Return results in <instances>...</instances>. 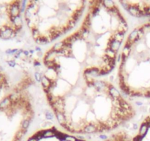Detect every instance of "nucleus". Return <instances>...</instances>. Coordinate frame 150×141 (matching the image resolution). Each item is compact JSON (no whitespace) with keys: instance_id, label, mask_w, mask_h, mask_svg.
Here are the masks:
<instances>
[{"instance_id":"obj_1","label":"nucleus","mask_w":150,"mask_h":141,"mask_svg":"<svg viewBox=\"0 0 150 141\" xmlns=\"http://www.w3.org/2000/svg\"><path fill=\"white\" fill-rule=\"evenodd\" d=\"M18 34L15 31L14 27H12L8 25H2L0 27V38L4 40H9L16 37Z\"/></svg>"},{"instance_id":"obj_2","label":"nucleus","mask_w":150,"mask_h":141,"mask_svg":"<svg viewBox=\"0 0 150 141\" xmlns=\"http://www.w3.org/2000/svg\"><path fill=\"white\" fill-rule=\"evenodd\" d=\"M21 1H13L12 2L8 8L9 17H16L21 15Z\"/></svg>"},{"instance_id":"obj_3","label":"nucleus","mask_w":150,"mask_h":141,"mask_svg":"<svg viewBox=\"0 0 150 141\" xmlns=\"http://www.w3.org/2000/svg\"><path fill=\"white\" fill-rule=\"evenodd\" d=\"M108 94L111 97V99H119L120 97H121V93L112 86L111 83H108Z\"/></svg>"},{"instance_id":"obj_4","label":"nucleus","mask_w":150,"mask_h":141,"mask_svg":"<svg viewBox=\"0 0 150 141\" xmlns=\"http://www.w3.org/2000/svg\"><path fill=\"white\" fill-rule=\"evenodd\" d=\"M121 42L117 40L114 35L111 37L110 42L108 43V47H110L114 52H117L118 51L119 48L121 47Z\"/></svg>"},{"instance_id":"obj_5","label":"nucleus","mask_w":150,"mask_h":141,"mask_svg":"<svg viewBox=\"0 0 150 141\" xmlns=\"http://www.w3.org/2000/svg\"><path fill=\"white\" fill-rule=\"evenodd\" d=\"M83 134H92L98 132V128L94 123L85 124L82 129Z\"/></svg>"},{"instance_id":"obj_6","label":"nucleus","mask_w":150,"mask_h":141,"mask_svg":"<svg viewBox=\"0 0 150 141\" xmlns=\"http://www.w3.org/2000/svg\"><path fill=\"white\" fill-rule=\"evenodd\" d=\"M13 106V103L10 101V98L7 96H6L5 98H4L1 102H0V109L1 110H4V109H11Z\"/></svg>"},{"instance_id":"obj_7","label":"nucleus","mask_w":150,"mask_h":141,"mask_svg":"<svg viewBox=\"0 0 150 141\" xmlns=\"http://www.w3.org/2000/svg\"><path fill=\"white\" fill-rule=\"evenodd\" d=\"M55 116H56V118L58 123L60 124L61 126L68 123L69 119L66 117V115H64V112H55Z\"/></svg>"},{"instance_id":"obj_8","label":"nucleus","mask_w":150,"mask_h":141,"mask_svg":"<svg viewBox=\"0 0 150 141\" xmlns=\"http://www.w3.org/2000/svg\"><path fill=\"white\" fill-rule=\"evenodd\" d=\"M56 57H57V52L50 49L49 52L46 53L43 60L44 61H55Z\"/></svg>"},{"instance_id":"obj_9","label":"nucleus","mask_w":150,"mask_h":141,"mask_svg":"<svg viewBox=\"0 0 150 141\" xmlns=\"http://www.w3.org/2000/svg\"><path fill=\"white\" fill-rule=\"evenodd\" d=\"M57 131L55 128L43 130V138H49L52 137H56Z\"/></svg>"},{"instance_id":"obj_10","label":"nucleus","mask_w":150,"mask_h":141,"mask_svg":"<svg viewBox=\"0 0 150 141\" xmlns=\"http://www.w3.org/2000/svg\"><path fill=\"white\" fill-rule=\"evenodd\" d=\"M40 83H41V85H42L44 90H47L50 88V86L52 85V80L49 78H48L46 75H43L42 78H41Z\"/></svg>"},{"instance_id":"obj_11","label":"nucleus","mask_w":150,"mask_h":141,"mask_svg":"<svg viewBox=\"0 0 150 141\" xmlns=\"http://www.w3.org/2000/svg\"><path fill=\"white\" fill-rule=\"evenodd\" d=\"M35 41L38 45H46L51 42L49 38L46 36H40L38 39L36 40Z\"/></svg>"},{"instance_id":"obj_12","label":"nucleus","mask_w":150,"mask_h":141,"mask_svg":"<svg viewBox=\"0 0 150 141\" xmlns=\"http://www.w3.org/2000/svg\"><path fill=\"white\" fill-rule=\"evenodd\" d=\"M138 37V29H135L132 31V33L129 35L127 40L132 43H135V40Z\"/></svg>"},{"instance_id":"obj_13","label":"nucleus","mask_w":150,"mask_h":141,"mask_svg":"<svg viewBox=\"0 0 150 141\" xmlns=\"http://www.w3.org/2000/svg\"><path fill=\"white\" fill-rule=\"evenodd\" d=\"M148 129H149V128H148L147 123H143L141 124L140 129H139V135L144 138L146 136V135L148 132Z\"/></svg>"},{"instance_id":"obj_14","label":"nucleus","mask_w":150,"mask_h":141,"mask_svg":"<svg viewBox=\"0 0 150 141\" xmlns=\"http://www.w3.org/2000/svg\"><path fill=\"white\" fill-rule=\"evenodd\" d=\"M102 4L103 7H106L108 9V10L112 9V8H113L115 6V2L113 1H109V0H108V1H102Z\"/></svg>"},{"instance_id":"obj_15","label":"nucleus","mask_w":150,"mask_h":141,"mask_svg":"<svg viewBox=\"0 0 150 141\" xmlns=\"http://www.w3.org/2000/svg\"><path fill=\"white\" fill-rule=\"evenodd\" d=\"M105 55L108 56V57L111 58V59H116L117 54H116L115 52H114L113 50H112L110 47H108L105 49Z\"/></svg>"},{"instance_id":"obj_16","label":"nucleus","mask_w":150,"mask_h":141,"mask_svg":"<svg viewBox=\"0 0 150 141\" xmlns=\"http://www.w3.org/2000/svg\"><path fill=\"white\" fill-rule=\"evenodd\" d=\"M64 47V42L63 40V41H60V42H57L56 43L53 47L52 48V49H53L54 51H56V52H59L60 50H62Z\"/></svg>"},{"instance_id":"obj_17","label":"nucleus","mask_w":150,"mask_h":141,"mask_svg":"<svg viewBox=\"0 0 150 141\" xmlns=\"http://www.w3.org/2000/svg\"><path fill=\"white\" fill-rule=\"evenodd\" d=\"M30 123H31V121L29 119L24 118L21 121V129H23V130H27V129L29 128V126L30 125Z\"/></svg>"},{"instance_id":"obj_18","label":"nucleus","mask_w":150,"mask_h":141,"mask_svg":"<svg viewBox=\"0 0 150 141\" xmlns=\"http://www.w3.org/2000/svg\"><path fill=\"white\" fill-rule=\"evenodd\" d=\"M32 35H33V39H34L35 40L38 39V38L40 37V30H38V26H36V27H34V28L32 30Z\"/></svg>"},{"instance_id":"obj_19","label":"nucleus","mask_w":150,"mask_h":141,"mask_svg":"<svg viewBox=\"0 0 150 141\" xmlns=\"http://www.w3.org/2000/svg\"><path fill=\"white\" fill-rule=\"evenodd\" d=\"M132 48L131 47H129V46H124V48H123V50H122V53L121 54L124 55V57H128L130 56V54H131Z\"/></svg>"},{"instance_id":"obj_20","label":"nucleus","mask_w":150,"mask_h":141,"mask_svg":"<svg viewBox=\"0 0 150 141\" xmlns=\"http://www.w3.org/2000/svg\"><path fill=\"white\" fill-rule=\"evenodd\" d=\"M43 111L45 112V117H46V119L48 121H51L54 119V115L48 109H43Z\"/></svg>"},{"instance_id":"obj_21","label":"nucleus","mask_w":150,"mask_h":141,"mask_svg":"<svg viewBox=\"0 0 150 141\" xmlns=\"http://www.w3.org/2000/svg\"><path fill=\"white\" fill-rule=\"evenodd\" d=\"M124 33H122V32H118V31H117V32H115V39L117 40H118V41H120V42H121L122 41V40L124 39Z\"/></svg>"},{"instance_id":"obj_22","label":"nucleus","mask_w":150,"mask_h":141,"mask_svg":"<svg viewBox=\"0 0 150 141\" xmlns=\"http://www.w3.org/2000/svg\"><path fill=\"white\" fill-rule=\"evenodd\" d=\"M27 1H21V13H25L26 9H27Z\"/></svg>"},{"instance_id":"obj_23","label":"nucleus","mask_w":150,"mask_h":141,"mask_svg":"<svg viewBox=\"0 0 150 141\" xmlns=\"http://www.w3.org/2000/svg\"><path fill=\"white\" fill-rule=\"evenodd\" d=\"M119 3L121 4V6L127 11L128 9H129V7L130 5V2L129 1H119Z\"/></svg>"},{"instance_id":"obj_24","label":"nucleus","mask_w":150,"mask_h":141,"mask_svg":"<svg viewBox=\"0 0 150 141\" xmlns=\"http://www.w3.org/2000/svg\"><path fill=\"white\" fill-rule=\"evenodd\" d=\"M19 49H8L5 51V54H7V55H15L16 53L18 52Z\"/></svg>"},{"instance_id":"obj_25","label":"nucleus","mask_w":150,"mask_h":141,"mask_svg":"<svg viewBox=\"0 0 150 141\" xmlns=\"http://www.w3.org/2000/svg\"><path fill=\"white\" fill-rule=\"evenodd\" d=\"M42 76H43V74L41 73V72L40 73L38 72V71L35 72V79H36V80L38 82H40Z\"/></svg>"},{"instance_id":"obj_26","label":"nucleus","mask_w":150,"mask_h":141,"mask_svg":"<svg viewBox=\"0 0 150 141\" xmlns=\"http://www.w3.org/2000/svg\"><path fill=\"white\" fill-rule=\"evenodd\" d=\"M64 141H76V138L72 136V135H64Z\"/></svg>"},{"instance_id":"obj_27","label":"nucleus","mask_w":150,"mask_h":141,"mask_svg":"<svg viewBox=\"0 0 150 141\" xmlns=\"http://www.w3.org/2000/svg\"><path fill=\"white\" fill-rule=\"evenodd\" d=\"M33 136L37 139L38 141H40V139L43 138V130H41V131H38L37 133H36Z\"/></svg>"},{"instance_id":"obj_28","label":"nucleus","mask_w":150,"mask_h":141,"mask_svg":"<svg viewBox=\"0 0 150 141\" xmlns=\"http://www.w3.org/2000/svg\"><path fill=\"white\" fill-rule=\"evenodd\" d=\"M7 64L11 67V68H14L16 66V60H7Z\"/></svg>"},{"instance_id":"obj_29","label":"nucleus","mask_w":150,"mask_h":141,"mask_svg":"<svg viewBox=\"0 0 150 141\" xmlns=\"http://www.w3.org/2000/svg\"><path fill=\"white\" fill-rule=\"evenodd\" d=\"M99 138L101 139V140H102V141H107L108 139V137L106 135H100L99 136Z\"/></svg>"},{"instance_id":"obj_30","label":"nucleus","mask_w":150,"mask_h":141,"mask_svg":"<svg viewBox=\"0 0 150 141\" xmlns=\"http://www.w3.org/2000/svg\"><path fill=\"white\" fill-rule=\"evenodd\" d=\"M142 139H143V138L141 137V136L138 135H137V136H135V137L134 138V139H133V141H142Z\"/></svg>"},{"instance_id":"obj_31","label":"nucleus","mask_w":150,"mask_h":141,"mask_svg":"<svg viewBox=\"0 0 150 141\" xmlns=\"http://www.w3.org/2000/svg\"><path fill=\"white\" fill-rule=\"evenodd\" d=\"M33 64H34L35 67H40V63L39 61H38V60H35L34 63H33Z\"/></svg>"},{"instance_id":"obj_32","label":"nucleus","mask_w":150,"mask_h":141,"mask_svg":"<svg viewBox=\"0 0 150 141\" xmlns=\"http://www.w3.org/2000/svg\"><path fill=\"white\" fill-rule=\"evenodd\" d=\"M144 96H145V97H147V98H150V90H147V91L145 93Z\"/></svg>"},{"instance_id":"obj_33","label":"nucleus","mask_w":150,"mask_h":141,"mask_svg":"<svg viewBox=\"0 0 150 141\" xmlns=\"http://www.w3.org/2000/svg\"><path fill=\"white\" fill-rule=\"evenodd\" d=\"M23 54H24V56H26V57H29V55H30V52H29V50H24V52Z\"/></svg>"},{"instance_id":"obj_34","label":"nucleus","mask_w":150,"mask_h":141,"mask_svg":"<svg viewBox=\"0 0 150 141\" xmlns=\"http://www.w3.org/2000/svg\"><path fill=\"white\" fill-rule=\"evenodd\" d=\"M27 141H38L37 139H36L34 136H33V137H31V138H29Z\"/></svg>"},{"instance_id":"obj_35","label":"nucleus","mask_w":150,"mask_h":141,"mask_svg":"<svg viewBox=\"0 0 150 141\" xmlns=\"http://www.w3.org/2000/svg\"><path fill=\"white\" fill-rule=\"evenodd\" d=\"M132 128H133V130H137V129H138V123H133Z\"/></svg>"},{"instance_id":"obj_36","label":"nucleus","mask_w":150,"mask_h":141,"mask_svg":"<svg viewBox=\"0 0 150 141\" xmlns=\"http://www.w3.org/2000/svg\"><path fill=\"white\" fill-rule=\"evenodd\" d=\"M76 139L83 141V140L85 139V137H84V136H82V135H77V136H76Z\"/></svg>"},{"instance_id":"obj_37","label":"nucleus","mask_w":150,"mask_h":141,"mask_svg":"<svg viewBox=\"0 0 150 141\" xmlns=\"http://www.w3.org/2000/svg\"><path fill=\"white\" fill-rule=\"evenodd\" d=\"M36 51L38 52H40L42 51V49H41V48H40V47H39V46H36Z\"/></svg>"},{"instance_id":"obj_38","label":"nucleus","mask_w":150,"mask_h":141,"mask_svg":"<svg viewBox=\"0 0 150 141\" xmlns=\"http://www.w3.org/2000/svg\"><path fill=\"white\" fill-rule=\"evenodd\" d=\"M135 105L138 106H141L143 105V103L142 102H135Z\"/></svg>"},{"instance_id":"obj_39","label":"nucleus","mask_w":150,"mask_h":141,"mask_svg":"<svg viewBox=\"0 0 150 141\" xmlns=\"http://www.w3.org/2000/svg\"><path fill=\"white\" fill-rule=\"evenodd\" d=\"M37 55L38 57H41L43 56V53H42V52H38Z\"/></svg>"},{"instance_id":"obj_40","label":"nucleus","mask_w":150,"mask_h":141,"mask_svg":"<svg viewBox=\"0 0 150 141\" xmlns=\"http://www.w3.org/2000/svg\"><path fill=\"white\" fill-rule=\"evenodd\" d=\"M29 52L30 54H33L34 53V50H33V49H29Z\"/></svg>"},{"instance_id":"obj_41","label":"nucleus","mask_w":150,"mask_h":141,"mask_svg":"<svg viewBox=\"0 0 150 141\" xmlns=\"http://www.w3.org/2000/svg\"><path fill=\"white\" fill-rule=\"evenodd\" d=\"M76 141H81V140H78V139H76Z\"/></svg>"},{"instance_id":"obj_42","label":"nucleus","mask_w":150,"mask_h":141,"mask_svg":"<svg viewBox=\"0 0 150 141\" xmlns=\"http://www.w3.org/2000/svg\"><path fill=\"white\" fill-rule=\"evenodd\" d=\"M1 88H2V87H1V86H0V90H1Z\"/></svg>"},{"instance_id":"obj_43","label":"nucleus","mask_w":150,"mask_h":141,"mask_svg":"<svg viewBox=\"0 0 150 141\" xmlns=\"http://www.w3.org/2000/svg\"><path fill=\"white\" fill-rule=\"evenodd\" d=\"M149 21H150V19H149Z\"/></svg>"},{"instance_id":"obj_44","label":"nucleus","mask_w":150,"mask_h":141,"mask_svg":"<svg viewBox=\"0 0 150 141\" xmlns=\"http://www.w3.org/2000/svg\"><path fill=\"white\" fill-rule=\"evenodd\" d=\"M149 111H150V109H149Z\"/></svg>"},{"instance_id":"obj_45","label":"nucleus","mask_w":150,"mask_h":141,"mask_svg":"<svg viewBox=\"0 0 150 141\" xmlns=\"http://www.w3.org/2000/svg\"></svg>"}]
</instances>
